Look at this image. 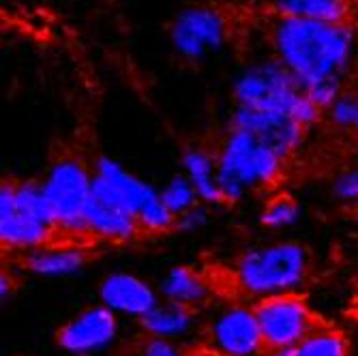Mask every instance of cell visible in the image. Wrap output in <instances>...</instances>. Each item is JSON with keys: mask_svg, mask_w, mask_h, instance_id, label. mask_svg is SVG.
I'll return each mask as SVG.
<instances>
[{"mask_svg": "<svg viewBox=\"0 0 358 356\" xmlns=\"http://www.w3.org/2000/svg\"><path fill=\"white\" fill-rule=\"evenodd\" d=\"M271 39L275 58L294 73L305 90L324 80L345 78L358 50L354 28L348 22L277 17Z\"/></svg>", "mask_w": 358, "mask_h": 356, "instance_id": "1", "label": "cell"}, {"mask_svg": "<svg viewBox=\"0 0 358 356\" xmlns=\"http://www.w3.org/2000/svg\"><path fill=\"white\" fill-rule=\"evenodd\" d=\"M309 273L307 247L296 241H277L245 249L232 264V283L255 303L266 297L299 292Z\"/></svg>", "mask_w": 358, "mask_h": 356, "instance_id": "2", "label": "cell"}, {"mask_svg": "<svg viewBox=\"0 0 358 356\" xmlns=\"http://www.w3.org/2000/svg\"><path fill=\"white\" fill-rule=\"evenodd\" d=\"M215 155L223 204H236L249 191L275 185L287 161L277 150L241 129H230Z\"/></svg>", "mask_w": 358, "mask_h": 356, "instance_id": "3", "label": "cell"}, {"mask_svg": "<svg viewBox=\"0 0 358 356\" xmlns=\"http://www.w3.org/2000/svg\"><path fill=\"white\" fill-rule=\"evenodd\" d=\"M94 172L78 157H60L41 180L56 234L71 243L86 238V208L92 196Z\"/></svg>", "mask_w": 358, "mask_h": 356, "instance_id": "4", "label": "cell"}, {"mask_svg": "<svg viewBox=\"0 0 358 356\" xmlns=\"http://www.w3.org/2000/svg\"><path fill=\"white\" fill-rule=\"evenodd\" d=\"M92 172L96 178L103 180V185L112 191V196L138 219L142 234L174 232L176 217L161 200V191H157L150 183L124 170L112 157L96 159Z\"/></svg>", "mask_w": 358, "mask_h": 356, "instance_id": "5", "label": "cell"}, {"mask_svg": "<svg viewBox=\"0 0 358 356\" xmlns=\"http://www.w3.org/2000/svg\"><path fill=\"white\" fill-rule=\"evenodd\" d=\"M232 92L241 108L281 112L289 116H294L296 106L307 94L305 86L277 58L249 64L236 78Z\"/></svg>", "mask_w": 358, "mask_h": 356, "instance_id": "6", "label": "cell"}, {"mask_svg": "<svg viewBox=\"0 0 358 356\" xmlns=\"http://www.w3.org/2000/svg\"><path fill=\"white\" fill-rule=\"evenodd\" d=\"M253 311L268 354L296 346L322 325L299 292L259 299L253 303Z\"/></svg>", "mask_w": 358, "mask_h": 356, "instance_id": "7", "label": "cell"}, {"mask_svg": "<svg viewBox=\"0 0 358 356\" xmlns=\"http://www.w3.org/2000/svg\"><path fill=\"white\" fill-rule=\"evenodd\" d=\"M206 343L215 356H259L266 352L253 305L230 303L206 327Z\"/></svg>", "mask_w": 358, "mask_h": 356, "instance_id": "8", "label": "cell"}, {"mask_svg": "<svg viewBox=\"0 0 358 356\" xmlns=\"http://www.w3.org/2000/svg\"><path fill=\"white\" fill-rule=\"evenodd\" d=\"M170 41L185 60H200L225 45L227 20L208 5L185 7L170 24Z\"/></svg>", "mask_w": 358, "mask_h": 356, "instance_id": "9", "label": "cell"}, {"mask_svg": "<svg viewBox=\"0 0 358 356\" xmlns=\"http://www.w3.org/2000/svg\"><path fill=\"white\" fill-rule=\"evenodd\" d=\"M118 337V315L106 305H90L56 331V343L71 356H90Z\"/></svg>", "mask_w": 358, "mask_h": 356, "instance_id": "10", "label": "cell"}, {"mask_svg": "<svg viewBox=\"0 0 358 356\" xmlns=\"http://www.w3.org/2000/svg\"><path fill=\"white\" fill-rule=\"evenodd\" d=\"M86 232L94 241L108 243H131L142 236L138 219L112 196V191L96 176H92V196L86 208Z\"/></svg>", "mask_w": 358, "mask_h": 356, "instance_id": "11", "label": "cell"}, {"mask_svg": "<svg viewBox=\"0 0 358 356\" xmlns=\"http://www.w3.org/2000/svg\"><path fill=\"white\" fill-rule=\"evenodd\" d=\"M230 129H241V131L255 136L259 142H264L266 146L277 150L283 159H289L303 146L307 134V129L299 124L289 114L262 112L241 106H236L230 118Z\"/></svg>", "mask_w": 358, "mask_h": 356, "instance_id": "12", "label": "cell"}, {"mask_svg": "<svg viewBox=\"0 0 358 356\" xmlns=\"http://www.w3.org/2000/svg\"><path fill=\"white\" fill-rule=\"evenodd\" d=\"M0 243L15 253L35 251L58 243V234L50 223L17 211L13 200V180L0 185Z\"/></svg>", "mask_w": 358, "mask_h": 356, "instance_id": "13", "label": "cell"}, {"mask_svg": "<svg viewBox=\"0 0 358 356\" xmlns=\"http://www.w3.org/2000/svg\"><path fill=\"white\" fill-rule=\"evenodd\" d=\"M99 301L116 315H129L138 322L161 301L155 287L131 273H110L99 283Z\"/></svg>", "mask_w": 358, "mask_h": 356, "instance_id": "14", "label": "cell"}, {"mask_svg": "<svg viewBox=\"0 0 358 356\" xmlns=\"http://www.w3.org/2000/svg\"><path fill=\"white\" fill-rule=\"evenodd\" d=\"M90 262V253L78 243H52L35 251L17 253V264L39 277H69Z\"/></svg>", "mask_w": 358, "mask_h": 356, "instance_id": "15", "label": "cell"}, {"mask_svg": "<svg viewBox=\"0 0 358 356\" xmlns=\"http://www.w3.org/2000/svg\"><path fill=\"white\" fill-rule=\"evenodd\" d=\"M159 294L168 303H176L198 311L213 294V285L198 269L180 264L172 266L159 283Z\"/></svg>", "mask_w": 358, "mask_h": 356, "instance_id": "16", "label": "cell"}, {"mask_svg": "<svg viewBox=\"0 0 358 356\" xmlns=\"http://www.w3.org/2000/svg\"><path fill=\"white\" fill-rule=\"evenodd\" d=\"M182 174L191 180L200 196V202L206 206H221L223 196L217 176V155L204 148H187L180 157Z\"/></svg>", "mask_w": 358, "mask_h": 356, "instance_id": "17", "label": "cell"}, {"mask_svg": "<svg viewBox=\"0 0 358 356\" xmlns=\"http://www.w3.org/2000/svg\"><path fill=\"white\" fill-rule=\"evenodd\" d=\"M198 311L161 301L148 315L140 320V327L146 333V337H159V339H180L185 337L193 327Z\"/></svg>", "mask_w": 358, "mask_h": 356, "instance_id": "18", "label": "cell"}, {"mask_svg": "<svg viewBox=\"0 0 358 356\" xmlns=\"http://www.w3.org/2000/svg\"><path fill=\"white\" fill-rule=\"evenodd\" d=\"M268 356H352V354H350V339L333 325L322 322L317 329H313L296 346L271 352Z\"/></svg>", "mask_w": 358, "mask_h": 356, "instance_id": "19", "label": "cell"}, {"mask_svg": "<svg viewBox=\"0 0 358 356\" xmlns=\"http://www.w3.org/2000/svg\"><path fill=\"white\" fill-rule=\"evenodd\" d=\"M279 17H299L343 24L350 15V0H273Z\"/></svg>", "mask_w": 358, "mask_h": 356, "instance_id": "20", "label": "cell"}, {"mask_svg": "<svg viewBox=\"0 0 358 356\" xmlns=\"http://www.w3.org/2000/svg\"><path fill=\"white\" fill-rule=\"evenodd\" d=\"M301 219V204L289 193H277L268 198L259 211V223L266 230H285Z\"/></svg>", "mask_w": 358, "mask_h": 356, "instance_id": "21", "label": "cell"}, {"mask_svg": "<svg viewBox=\"0 0 358 356\" xmlns=\"http://www.w3.org/2000/svg\"><path fill=\"white\" fill-rule=\"evenodd\" d=\"M13 200L20 213L28 215V217H35L39 221H45L54 228V219L45 200V193L41 187V180H13ZM56 230V228H54Z\"/></svg>", "mask_w": 358, "mask_h": 356, "instance_id": "22", "label": "cell"}, {"mask_svg": "<svg viewBox=\"0 0 358 356\" xmlns=\"http://www.w3.org/2000/svg\"><path fill=\"white\" fill-rule=\"evenodd\" d=\"M161 200H164V204L168 206V211L178 219L180 215L189 213L191 208L200 206V196L198 191H195V187L191 185V180L180 172V174H174L166 187L161 189Z\"/></svg>", "mask_w": 358, "mask_h": 356, "instance_id": "23", "label": "cell"}, {"mask_svg": "<svg viewBox=\"0 0 358 356\" xmlns=\"http://www.w3.org/2000/svg\"><path fill=\"white\" fill-rule=\"evenodd\" d=\"M343 78H331V80H324V82H320V84H313V86H309L305 92H307V97L309 99L327 114L333 106H335V101L339 99V97L345 92V86H343Z\"/></svg>", "mask_w": 358, "mask_h": 356, "instance_id": "24", "label": "cell"}, {"mask_svg": "<svg viewBox=\"0 0 358 356\" xmlns=\"http://www.w3.org/2000/svg\"><path fill=\"white\" fill-rule=\"evenodd\" d=\"M356 108H358V94L345 90L335 101V106L327 112V116H329L331 124H335L337 129H341V131H352Z\"/></svg>", "mask_w": 358, "mask_h": 356, "instance_id": "25", "label": "cell"}, {"mask_svg": "<svg viewBox=\"0 0 358 356\" xmlns=\"http://www.w3.org/2000/svg\"><path fill=\"white\" fill-rule=\"evenodd\" d=\"M333 196L343 204H352L354 208L358 206V166L348 168V170H343L341 174L335 176Z\"/></svg>", "mask_w": 358, "mask_h": 356, "instance_id": "26", "label": "cell"}, {"mask_svg": "<svg viewBox=\"0 0 358 356\" xmlns=\"http://www.w3.org/2000/svg\"><path fill=\"white\" fill-rule=\"evenodd\" d=\"M138 354L140 356H189L172 339H159V337H146Z\"/></svg>", "mask_w": 358, "mask_h": 356, "instance_id": "27", "label": "cell"}, {"mask_svg": "<svg viewBox=\"0 0 358 356\" xmlns=\"http://www.w3.org/2000/svg\"><path fill=\"white\" fill-rule=\"evenodd\" d=\"M206 221H208V208H206V204H200V206L191 208L189 213H185V215H180V217L176 219V228H174V232L193 234V232L202 230L204 225H206Z\"/></svg>", "mask_w": 358, "mask_h": 356, "instance_id": "28", "label": "cell"}, {"mask_svg": "<svg viewBox=\"0 0 358 356\" xmlns=\"http://www.w3.org/2000/svg\"><path fill=\"white\" fill-rule=\"evenodd\" d=\"M11 292H13V277L7 271H3V275H0V299L7 301Z\"/></svg>", "mask_w": 358, "mask_h": 356, "instance_id": "29", "label": "cell"}, {"mask_svg": "<svg viewBox=\"0 0 358 356\" xmlns=\"http://www.w3.org/2000/svg\"><path fill=\"white\" fill-rule=\"evenodd\" d=\"M352 134L358 138V108H356V118H354V124H352Z\"/></svg>", "mask_w": 358, "mask_h": 356, "instance_id": "30", "label": "cell"}, {"mask_svg": "<svg viewBox=\"0 0 358 356\" xmlns=\"http://www.w3.org/2000/svg\"><path fill=\"white\" fill-rule=\"evenodd\" d=\"M352 217H354V221H356V223H358V206H356V208H354V211H352Z\"/></svg>", "mask_w": 358, "mask_h": 356, "instance_id": "31", "label": "cell"}, {"mask_svg": "<svg viewBox=\"0 0 358 356\" xmlns=\"http://www.w3.org/2000/svg\"><path fill=\"white\" fill-rule=\"evenodd\" d=\"M354 67L358 69V50H356V54H354Z\"/></svg>", "mask_w": 358, "mask_h": 356, "instance_id": "32", "label": "cell"}, {"mask_svg": "<svg viewBox=\"0 0 358 356\" xmlns=\"http://www.w3.org/2000/svg\"><path fill=\"white\" fill-rule=\"evenodd\" d=\"M354 318H356V322H358V305H356V309H354Z\"/></svg>", "mask_w": 358, "mask_h": 356, "instance_id": "33", "label": "cell"}]
</instances>
